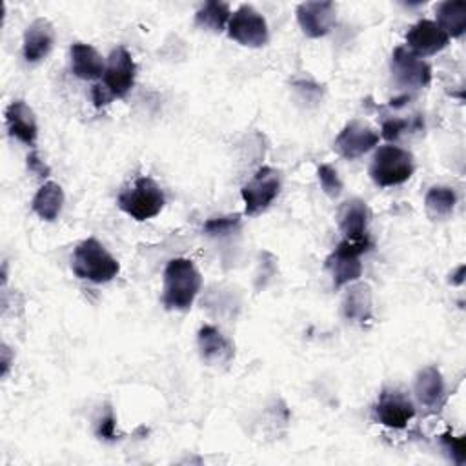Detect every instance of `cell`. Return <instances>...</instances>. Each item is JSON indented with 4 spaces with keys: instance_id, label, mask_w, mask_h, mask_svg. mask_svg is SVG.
Returning <instances> with one entry per match:
<instances>
[{
    "instance_id": "1f68e13d",
    "label": "cell",
    "mask_w": 466,
    "mask_h": 466,
    "mask_svg": "<svg viewBox=\"0 0 466 466\" xmlns=\"http://www.w3.org/2000/svg\"><path fill=\"white\" fill-rule=\"evenodd\" d=\"M9 364H11L9 348L4 344V346H2V375H5V373H7V370H9Z\"/></svg>"
},
{
    "instance_id": "277c9868",
    "label": "cell",
    "mask_w": 466,
    "mask_h": 466,
    "mask_svg": "<svg viewBox=\"0 0 466 466\" xmlns=\"http://www.w3.org/2000/svg\"><path fill=\"white\" fill-rule=\"evenodd\" d=\"M118 208L131 218L142 222L157 217L164 208V193L151 177H140L118 195Z\"/></svg>"
},
{
    "instance_id": "4316f807",
    "label": "cell",
    "mask_w": 466,
    "mask_h": 466,
    "mask_svg": "<svg viewBox=\"0 0 466 466\" xmlns=\"http://www.w3.org/2000/svg\"><path fill=\"white\" fill-rule=\"evenodd\" d=\"M240 224V215H228V217H213L209 220H206L204 224V231L211 237L217 235H228L231 233L235 228H238Z\"/></svg>"
},
{
    "instance_id": "2e32d148",
    "label": "cell",
    "mask_w": 466,
    "mask_h": 466,
    "mask_svg": "<svg viewBox=\"0 0 466 466\" xmlns=\"http://www.w3.org/2000/svg\"><path fill=\"white\" fill-rule=\"evenodd\" d=\"M5 124L11 137L33 146L38 137V126L33 109L24 100H13L5 109Z\"/></svg>"
},
{
    "instance_id": "9c48e42d",
    "label": "cell",
    "mask_w": 466,
    "mask_h": 466,
    "mask_svg": "<svg viewBox=\"0 0 466 466\" xmlns=\"http://www.w3.org/2000/svg\"><path fill=\"white\" fill-rule=\"evenodd\" d=\"M391 73L400 87L420 89L431 80V67L422 58L415 56L404 46H399L391 53Z\"/></svg>"
},
{
    "instance_id": "5b68a950",
    "label": "cell",
    "mask_w": 466,
    "mask_h": 466,
    "mask_svg": "<svg viewBox=\"0 0 466 466\" xmlns=\"http://www.w3.org/2000/svg\"><path fill=\"white\" fill-rule=\"evenodd\" d=\"M371 248L370 238L362 240H342L326 258V268L333 275L335 288L350 284L362 275L360 255Z\"/></svg>"
},
{
    "instance_id": "52a82bcc",
    "label": "cell",
    "mask_w": 466,
    "mask_h": 466,
    "mask_svg": "<svg viewBox=\"0 0 466 466\" xmlns=\"http://www.w3.org/2000/svg\"><path fill=\"white\" fill-rule=\"evenodd\" d=\"M228 35L231 40L246 47H262L269 40L266 18L248 4H242L229 16Z\"/></svg>"
},
{
    "instance_id": "7c38bea8",
    "label": "cell",
    "mask_w": 466,
    "mask_h": 466,
    "mask_svg": "<svg viewBox=\"0 0 466 466\" xmlns=\"http://www.w3.org/2000/svg\"><path fill=\"white\" fill-rule=\"evenodd\" d=\"M335 4L324 2H302L297 5V22L302 33L309 38H320L329 33L335 24Z\"/></svg>"
},
{
    "instance_id": "3957f363",
    "label": "cell",
    "mask_w": 466,
    "mask_h": 466,
    "mask_svg": "<svg viewBox=\"0 0 466 466\" xmlns=\"http://www.w3.org/2000/svg\"><path fill=\"white\" fill-rule=\"evenodd\" d=\"M415 169L413 155L399 146H380L370 164V177L379 187L399 186L406 182Z\"/></svg>"
},
{
    "instance_id": "ac0fdd59",
    "label": "cell",
    "mask_w": 466,
    "mask_h": 466,
    "mask_svg": "<svg viewBox=\"0 0 466 466\" xmlns=\"http://www.w3.org/2000/svg\"><path fill=\"white\" fill-rule=\"evenodd\" d=\"M339 228L344 233L346 240H362L366 238V229L370 222L368 204L360 198L346 200L339 209Z\"/></svg>"
},
{
    "instance_id": "e0dca14e",
    "label": "cell",
    "mask_w": 466,
    "mask_h": 466,
    "mask_svg": "<svg viewBox=\"0 0 466 466\" xmlns=\"http://www.w3.org/2000/svg\"><path fill=\"white\" fill-rule=\"evenodd\" d=\"M415 397L430 411H437L444 404V379L435 366H426L417 373Z\"/></svg>"
},
{
    "instance_id": "d6986e66",
    "label": "cell",
    "mask_w": 466,
    "mask_h": 466,
    "mask_svg": "<svg viewBox=\"0 0 466 466\" xmlns=\"http://www.w3.org/2000/svg\"><path fill=\"white\" fill-rule=\"evenodd\" d=\"M71 71L82 80H95L104 75L106 62L93 46L76 42L71 46Z\"/></svg>"
},
{
    "instance_id": "44dd1931",
    "label": "cell",
    "mask_w": 466,
    "mask_h": 466,
    "mask_svg": "<svg viewBox=\"0 0 466 466\" xmlns=\"http://www.w3.org/2000/svg\"><path fill=\"white\" fill-rule=\"evenodd\" d=\"M437 25L453 38L462 36L466 31V2L446 0L437 5Z\"/></svg>"
},
{
    "instance_id": "5bb4252c",
    "label": "cell",
    "mask_w": 466,
    "mask_h": 466,
    "mask_svg": "<svg viewBox=\"0 0 466 466\" xmlns=\"http://www.w3.org/2000/svg\"><path fill=\"white\" fill-rule=\"evenodd\" d=\"M197 342H198L200 359L209 366L228 364L235 355V348L231 340L226 335H222V331L215 326L204 324L198 329Z\"/></svg>"
},
{
    "instance_id": "83f0119b",
    "label": "cell",
    "mask_w": 466,
    "mask_h": 466,
    "mask_svg": "<svg viewBox=\"0 0 466 466\" xmlns=\"http://www.w3.org/2000/svg\"><path fill=\"white\" fill-rule=\"evenodd\" d=\"M441 442H442L444 450L450 453V457L453 459V462L464 464V461H466V444H464L462 437H453L451 433H444V435H441Z\"/></svg>"
},
{
    "instance_id": "7402d4cb",
    "label": "cell",
    "mask_w": 466,
    "mask_h": 466,
    "mask_svg": "<svg viewBox=\"0 0 466 466\" xmlns=\"http://www.w3.org/2000/svg\"><path fill=\"white\" fill-rule=\"evenodd\" d=\"M64 206V191L56 182H46L33 197L31 208L42 220H55Z\"/></svg>"
},
{
    "instance_id": "ba28073f",
    "label": "cell",
    "mask_w": 466,
    "mask_h": 466,
    "mask_svg": "<svg viewBox=\"0 0 466 466\" xmlns=\"http://www.w3.org/2000/svg\"><path fill=\"white\" fill-rule=\"evenodd\" d=\"M135 75L137 66L131 53L124 46H116L107 56L106 71L100 84L113 98H122L131 91L135 84Z\"/></svg>"
},
{
    "instance_id": "8fae6325",
    "label": "cell",
    "mask_w": 466,
    "mask_h": 466,
    "mask_svg": "<svg viewBox=\"0 0 466 466\" xmlns=\"http://www.w3.org/2000/svg\"><path fill=\"white\" fill-rule=\"evenodd\" d=\"M373 411L380 424L393 430L404 428L415 417L413 402L399 390H382Z\"/></svg>"
},
{
    "instance_id": "603a6c76",
    "label": "cell",
    "mask_w": 466,
    "mask_h": 466,
    "mask_svg": "<svg viewBox=\"0 0 466 466\" xmlns=\"http://www.w3.org/2000/svg\"><path fill=\"white\" fill-rule=\"evenodd\" d=\"M457 204V195L448 186H433L424 197V206L433 220L448 218Z\"/></svg>"
},
{
    "instance_id": "6da1fadb",
    "label": "cell",
    "mask_w": 466,
    "mask_h": 466,
    "mask_svg": "<svg viewBox=\"0 0 466 466\" xmlns=\"http://www.w3.org/2000/svg\"><path fill=\"white\" fill-rule=\"evenodd\" d=\"M202 277L193 260L177 257L171 258L164 269L162 302L167 309L187 311L200 291Z\"/></svg>"
},
{
    "instance_id": "f1b7e54d",
    "label": "cell",
    "mask_w": 466,
    "mask_h": 466,
    "mask_svg": "<svg viewBox=\"0 0 466 466\" xmlns=\"http://www.w3.org/2000/svg\"><path fill=\"white\" fill-rule=\"evenodd\" d=\"M115 428H116V419H115V415H113L111 411H107V415L100 419V424H98L96 433H98V437H100V439L113 441V439H116Z\"/></svg>"
},
{
    "instance_id": "4fadbf2b",
    "label": "cell",
    "mask_w": 466,
    "mask_h": 466,
    "mask_svg": "<svg viewBox=\"0 0 466 466\" xmlns=\"http://www.w3.org/2000/svg\"><path fill=\"white\" fill-rule=\"evenodd\" d=\"M448 42L450 36L433 20H419L406 33V49L419 58L442 51Z\"/></svg>"
},
{
    "instance_id": "4dcf8cb0",
    "label": "cell",
    "mask_w": 466,
    "mask_h": 466,
    "mask_svg": "<svg viewBox=\"0 0 466 466\" xmlns=\"http://www.w3.org/2000/svg\"><path fill=\"white\" fill-rule=\"evenodd\" d=\"M91 96H93V102L96 107H102L106 104H109L113 100V96L102 87V84H95L93 89H91Z\"/></svg>"
},
{
    "instance_id": "8992f818",
    "label": "cell",
    "mask_w": 466,
    "mask_h": 466,
    "mask_svg": "<svg viewBox=\"0 0 466 466\" xmlns=\"http://www.w3.org/2000/svg\"><path fill=\"white\" fill-rule=\"evenodd\" d=\"M280 191V173L269 166H262L240 189L248 217L262 213Z\"/></svg>"
},
{
    "instance_id": "d4e9b609",
    "label": "cell",
    "mask_w": 466,
    "mask_h": 466,
    "mask_svg": "<svg viewBox=\"0 0 466 466\" xmlns=\"http://www.w3.org/2000/svg\"><path fill=\"white\" fill-rule=\"evenodd\" d=\"M420 127H422L420 116H417L413 122H410L406 118H399V116H388L382 120V137L386 140H399L410 129L419 131Z\"/></svg>"
},
{
    "instance_id": "f546056e",
    "label": "cell",
    "mask_w": 466,
    "mask_h": 466,
    "mask_svg": "<svg viewBox=\"0 0 466 466\" xmlns=\"http://www.w3.org/2000/svg\"><path fill=\"white\" fill-rule=\"evenodd\" d=\"M27 167H29V171L36 173L38 177H47L49 175V167L44 164V160L38 157L36 151L27 155Z\"/></svg>"
},
{
    "instance_id": "9a60e30c",
    "label": "cell",
    "mask_w": 466,
    "mask_h": 466,
    "mask_svg": "<svg viewBox=\"0 0 466 466\" xmlns=\"http://www.w3.org/2000/svg\"><path fill=\"white\" fill-rule=\"evenodd\" d=\"M55 44V27L47 18L33 20L24 33V58L31 64L40 62L49 55Z\"/></svg>"
},
{
    "instance_id": "ffe728a7",
    "label": "cell",
    "mask_w": 466,
    "mask_h": 466,
    "mask_svg": "<svg viewBox=\"0 0 466 466\" xmlns=\"http://www.w3.org/2000/svg\"><path fill=\"white\" fill-rule=\"evenodd\" d=\"M371 288L366 282H357L350 286L342 300V313L348 320L366 322L371 317Z\"/></svg>"
},
{
    "instance_id": "cb8c5ba5",
    "label": "cell",
    "mask_w": 466,
    "mask_h": 466,
    "mask_svg": "<svg viewBox=\"0 0 466 466\" xmlns=\"http://www.w3.org/2000/svg\"><path fill=\"white\" fill-rule=\"evenodd\" d=\"M229 16H231V11H229L228 4L209 0L197 11L195 24L202 29L220 33V31H224V27H228Z\"/></svg>"
},
{
    "instance_id": "30bf717a",
    "label": "cell",
    "mask_w": 466,
    "mask_h": 466,
    "mask_svg": "<svg viewBox=\"0 0 466 466\" xmlns=\"http://www.w3.org/2000/svg\"><path fill=\"white\" fill-rule=\"evenodd\" d=\"M377 144H379V133L373 127H370L364 122L351 120L340 129V133L333 142V147L340 157L353 160L362 157L370 149H373Z\"/></svg>"
},
{
    "instance_id": "7a4b0ae2",
    "label": "cell",
    "mask_w": 466,
    "mask_h": 466,
    "mask_svg": "<svg viewBox=\"0 0 466 466\" xmlns=\"http://www.w3.org/2000/svg\"><path fill=\"white\" fill-rule=\"evenodd\" d=\"M71 269L78 279L104 284L118 275L120 264L96 238L91 237L76 244L71 257Z\"/></svg>"
},
{
    "instance_id": "484cf974",
    "label": "cell",
    "mask_w": 466,
    "mask_h": 466,
    "mask_svg": "<svg viewBox=\"0 0 466 466\" xmlns=\"http://www.w3.org/2000/svg\"><path fill=\"white\" fill-rule=\"evenodd\" d=\"M317 177H319V182H320L322 191H324L328 197L335 198V197H339V195L342 193V182H340L339 173H337V169H335L333 166H329V164H320V166L317 167Z\"/></svg>"
}]
</instances>
